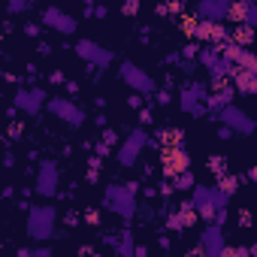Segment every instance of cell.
Segmentation results:
<instances>
[{
  "instance_id": "6da1fadb",
  "label": "cell",
  "mask_w": 257,
  "mask_h": 257,
  "mask_svg": "<svg viewBox=\"0 0 257 257\" xmlns=\"http://www.w3.org/2000/svg\"><path fill=\"white\" fill-rule=\"evenodd\" d=\"M163 169H166V176H182L185 169H188L185 151H179L176 145H169V148L163 151Z\"/></svg>"
},
{
  "instance_id": "277c9868",
  "label": "cell",
  "mask_w": 257,
  "mask_h": 257,
  "mask_svg": "<svg viewBox=\"0 0 257 257\" xmlns=\"http://www.w3.org/2000/svg\"><path fill=\"white\" fill-rule=\"evenodd\" d=\"M239 88H242V91H257V79L248 76L245 67H242V73H239Z\"/></svg>"
},
{
  "instance_id": "52a82bcc",
  "label": "cell",
  "mask_w": 257,
  "mask_h": 257,
  "mask_svg": "<svg viewBox=\"0 0 257 257\" xmlns=\"http://www.w3.org/2000/svg\"><path fill=\"white\" fill-rule=\"evenodd\" d=\"M233 185H236L233 179H224V185H221V188H224V194H230V191H233Z\"/></svg>"
},
{
  "instance_id": "8992f818",
  "label": "cell",
  "mask_w": 257,
  "mask_h": 257,
  "mask_svg": "<svg viewBox=\"0 0 257 257\" xmlns=\"http://www.w3.org/2000/svg\"><path fill=\"white\" fill-rule=\"evenodd\" d=\"M197 28H200V25H197L194 16H182V31H185V34H194Z\"/></svg>"
},
{
  "instance_id": "3957f363",
  "label": "cell",
  "mask_w": 257,
  "mask_h": 257,
  "mask_svg": "<svg viewBox=\"0 0 257 257\" xmlns=\"http://www.w3.org/2000/svg\"><path fill=\"white\" fill-rule=\"evenodd\" d=\"M251 40H254V31H251L248 25H245V28H236V34H233V43H236V46H248Z\"/></svg>"
},
{
  "instance_id": "5b68a950",
  "label": "cell",
  "mask_w": 257,
  "mask_h": 257,
  "mask_svg": "<svg viewBox=\"0 0 257 257\" xmlns=\"http://www.w3.org/2000/svg\"><path fill=\"white\" fill-rule=\"evenodd\" d=\"M179 139H182V130H166L163 133V145L169 148V145H179Z\"/></svg>"
},
{
  "instance_id": "9c48e42d",
  "label": "cell",
  "mask_w": 257,
  "mask_h": 257,
  "mask_svg": "<svg viewBox=\"0 0 257 257\" xmlns=\"http://www.w3.org/2000/svg\"><path fill=\"white\" fill-rule=\"evenodd\" d=\"M245 4H248V0H245Z\"/></svg>"
},
{
  "instance_id": "7a4b0ae2",
  "label": "cell",
  "mask_w": 257,
  "mask_h": 257,
  "mask_svg": "<svg viewBox=\"0 0 257 257\" xmlns=\"http://www.w3.org/2000/svg\"><path fill=\"white\" fill-rule=\"evenodd\" d=\"M245 16H248V4L245 0H233L230 4V19L233 22H245Z\"/></svg>"
},
{
  "instance_id": "ba28073f",
  "label": "cell",
  "mask_w": 257,
  "mask_h": 257,
  "mask_svg": "<svg viewBox=\"0 0 257 257\" xmlns=\"http://www.w3.org/2000/svg\"><path fill=\"white\" fill-rule=\"evenodd\" d=\"M251 179H257V166H254V169H251Z\"/></svg>"
}]
</instances>
